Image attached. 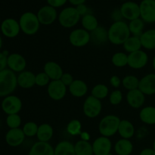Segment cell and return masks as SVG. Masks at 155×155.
Returning a JSON list of instances; mask_svg holds the SVG:
<instances>
[{
    "label": "cell",
    "mask_w": 155,
    "mask_h": 155,
    "mask_svg": "<svg viewBox=\"0 0 155 155\" xmlns=\"http://www.w3.org/2000/svg\"><path fill=\"white\" fill-rule=\"evenodd\" d=\"M94 155H95V154H94Z\"/></svg>",
    "instance_id": "cell-59"
},
{
    "label": "cell",
    "mask_w": 155,
    "mask_h": 155,
    "mask_svg": "<svg viewBox=\"0 0 155 155\" xmlns=\"http://www.w3.org/2000/svg\"><path fill=\"white\" fill-rule=\"evenodd\" d=\"M108 41L115 45H124L127 39L131 36L128 24L124 21L114 22L107 30Z\"/></svg>",
    "instance_id": "cell-1"
},
{
    "label": "cell",
    "mask_w": 155,
    "mask_h": 155,
    "mask_svg": "<svg viewBox=\"0 0 155 155\" xmlns=\"http://www.w3.org/2000/svg\"><path fill=\"white\" fill-rule=\"evenodd\" d=\"M148 54L143 50L135 51L128 54V65L134 70H140L145 68L148 63Z\"/></svg>",
    "instance_id": "cell-11"
},
{
    "label": "cell",
    "mask_w": 155,
    "mask_h": 155,
    "mask_svg": "<svg viewBox=\"0 0 155 155\" xmlns=\"http://www.w3.org/2000/svg\"><path fill=\"white\" fill-rule=\"evenodd\" d=\"M68 2H69L72 5H74V7H76V6L79 5L85 4L86 0H68Z\"/></svg>",
    "instance_id": "cell-50"
},
{
    "label": "cell",
    "mask_w": 155,
    "mask_h": 155,
    "mask_svg": "<svg viewBox=\"0 0 155 155\" xmlns=\"http://www.w3.org/2000/svg\"><path fill=\"white\" fill-rule=\"evenodd\" d=\"M124 19L129 21L140 18V8L139 4L136 2L126 1L121 5L120 8Z\"/></svg>",
    "instance_id": "cell-14"
},
{
    "label": "cell",
    "mask_w": 155,
    "mask_h": 155,
    "mask_svg": "<svg viewBox=\"0 0 155 155\" xmlns=\"http://www.w3.org/2000/svg\"><path fill=\"white\" fill-rule=\"evenodd\" d=\"M92 149L95 155H107L112 149V142L110 139L104 136H99L92 142Z\"/></svg>",
    "instance_id": "cell-16"
},
{
    "label": "cell",
    "mask_w": 155,
    "mask_h": 155,
    "mask_svg": "<svg viewBox=\"0 0 155 155\" xmlns=\"http://www.w3.org/2000/svg\"><path fill=\"white\" fill-rule=\"evenodd\" d=\"M108 41V32L106 28L98 26L90 33V42L95 45H101Z\"/></svg>",
    "instance_id": "cell-23"
},
{
    "label": "cell",
    "mask_w": 155,
    "mask_h": 155,
    "mask_svg": "<svg viewBox=\"0 0 155 155\" xmlns=\"http://www.w3.org/2000/svg\"><path fill=\"white\" fill-rule=\"evenodd\" d=\"M110 18L113 20L114 22H117V21H123L124 18L122 16V14H121L120 10V8L115 9L113 12H111V15H110Z\"/></svg>",
    "instance_id": "cell-47"
},
{
    "label": "cell",
    "mask_w": 155,
    "mask_h": 155,
    "mask_svg": "<svg viewBox=\"0 0 155 155\" xmlns=\"http://www.w3.org/2000/svg\"><path fill=\"white\" fill-rule=\"evenodd\" d=\"M7 58L2 51H0V72L7 68Z\"/></svg>",
    "instance_id": "cell-48"
},
{
    "label": "cell",
    "mask_w": 155,
    "mask_h": 155,
    "mask_svg": "<svg viewBox=\"0 0 155 155\" xmlns=\"http://www.w3.org/2000/svg\"><path fill=\"white\" fill-rule=\"evenodd\" d=\"M145 96L146 95L139 89L128 91L127 94V101L131 107L139 109L143 107L145 102Z\"/></svg>",
    "instance_id": "cell-19"
},
{
    "label": "cell",
    "mask_w": 155,
    "mask_h": 155,
    "mask_svg": "<svg viewBox=\"0 0 155 155\" xmlns=\"http://www.w3.org/2000/svg\"><path fill=\"white\" fill-rule=\"evenodd\" d=\"M0 127H1V121H0Z\"/></svg>",
    "instance_id": "cell-56"
},
{
    "label": "cell",
    "mask_w": 155,
    "mask_h": 155,
    "mask_svg": "<svg viewBox=\"0 0 155 155\" xmlns=\"http://www.w3.org/2000/svg\"><path fill=\"white\" fill-rule=\"evenodd\" d=\"M36 15L41 25L44 26L51 25L58 18L57 9L48 5L41 7L36 13Z\"/></svg>",
    "instance_id": "cell-9"
},
{
    "label": "cell",
    "mask_w": 155,
    "mask_h": 155,
    "mask_svg": "<svg viewBox=\"0 0 155 155\" xmlns=\"http://www.w3.org/2000/svg\"><path fill=\"white\" fill-rule=\"evenodd\" d=\"M5 122L6 125L9 129H17L20 128L22 120H21V116L18 114H16L7 115Z\"/></svg>",
    "instance_id": "cell-40"
},
{
    "label": "cell",
    "mask_w": 155,
    "mask_h": 155,
    "mask_svg": "<svg viewBox=\"0 0 155 155\" xmlns=\"http://www.w3.org/2000/svg\"><path fill=\"white\" fill-rule=\"evenodd\" d=\"M68 91L75 98H83L87 94L88 86L82 80H74L72 84L68 87Z\"/></svg>",
    "instance_id": "cell-24"
},
{
    "label": "cell",
    "mask_w": 155,
    "mask_h": 155,
    "mask_svg": "<svg viewBox=\"0 0 155 155\" xmlns=\"http://www.w3.org/2000/svg\"><path fill=\"white\" fill-rule=\"evenodd\" d=\"M22 107L23 103L21 98L13 95L5 97L1 103L2 110L7 115L19 114Z\"/></svg>",
    "instance_id": "cell-7"
},
{
    "label": "cell",
    "mask_w": 155,
    "mask_h": 155,
    "mask_svg": "<svg viewBox=\"0 0 155 155\" xmlns=\"http://www.w3.org/2000/svg\"><path fill=\"white\" fill-rule=\"evenodd\" d=\"M80 21H81L83 28L84 30H87L89 33L95 30L99 26L98 25V21L97 18L91 13L82 17Z\"/></svg>",
    "instance_id": "cell-31"
},
{
    "label": "cell",
    "mask_w": 155,
    "mask_h": 155,
    "mask_svg": "<svg viewBox=\"0 0 155 155\" xmlns=\"http://www.w3.org/2000/svg\"><path fill=\"white\" fill-rule=\"evenodd\" d=\"M123 46H124V49L125 50V51H127L128 54L139 51L142 48L140 38L138 36H132V35L124 42Z\"/></svg>",
    "instance_id": "cell-33"
},
{
    "label": "cell",
    "mask_w": 155,
    "mask_h": 155,
    "mask_svg": "<svg viewBox=\"0 0 155 155\" xmlns=\"http://www.w3.org/2000/svg\"><path fill=\"white\" fill-rule=\"evenodd\" d=\"M21 30L27 36L35 35L39 30L40 23L36 14L32 12H26L21 15L18 21Z\"/></svg>",
    "instance_id": "cell-3"
},
{
    "label": "cell",
    "mask_w": 155,
    "mask_h": 155,
    "mask_svg": "<svg viewBox=\"0 0 155 155\" xmlns=\"http://www.w3.org/2000/svg\"><path fill=\"white\" fill-rule=\"evenodd\" d=\"M120 1H124V2H126V1H127V0H120Z\"/></svg>",
    "instance_id": "cell-55"
},
{
    "label": "cell",
    "mask_w": 155,
    "mask_h": 155,
    "mask_svg": "<svg viewBox=\"0 0 155 155\" xmlns=\"http://www.w3.org/2000/svg\"><path fill=\"white\" fill-rule=\"evenodd\" d=\"M152 67H153V69H154V71L155 73V55L152 59Z\"/></svg>",
    "instance_id": "cell-51"
},
{
    "label": "cell",
    "mask_w": 155,
    "mask_h": 155,
    "mask_svg": "<svg viewBox=\"0 0 155 155\" xmlns=\"http://www.w3.org/2000/svg\"><path fill=\"white\" fill-rule=\"evenodd\" d=\"M139 89L145 95L155 94V73H151L144 76L139 80Z\"/></svg>",
    "instance_id": "cell-18"
},
{
    "label": "cell",
    "mask_w": 155,
    "mask_h": 155,
    "mask_svg": "<svg viewBox=\"0 0 155 155\" xmlns=\"http://www.w3.org/2000/svg\"><path fill=\"white\" fill-rule=\"evenodd\" d=\"M83 114L88 118L97 117L99 116L102 110V103L101 100L95 98L92 95H89L85 99L83 106Z\"/></svg>",
    "instance_id": "cell-6"
},
{
    "label": "cell",
    "mask_w": 155,
    "mask_h": 155,
    "mask_svg": "<svg viewBox=\"0 0 155 155\" xmlns=\"http://www.w3.org/2000/svg\"><path fill=\"white\" fill-rule=\"evenodd\" d=\"M145 25V23L140 18L130 21V23L128 24V26L132 36L140 37L141 35L145 31L144 30Z\"/></svg>",
    "instance_id": "cell-34"
},
{
    "label": "cell",
    "mask_w": 155,
    "mask_h": 155,
    "mask_svg": "<svg viewBox=\"0 0 155 155\" xmlns=\"http://www.w3.org/2000/svg\"><path fill=\"white\" fill-rule=\"evenodd\" d=\"M68 39L73 46L81 48L90 42V33L83 28L75 29L71 32Z\"/></svg>",
    "instance_id": "cell-8"
},
{
    "label": "cell",
    "mask_w": 155,
    "mask_h": 155,
    "mask_svg": "<svg viewBox=\"0 0 155 155\" xmlns=\"http://www.w3.org/2000/svg\"><path fill=\"white\" fill-rule=\"evenodd\" d=\"M139 80L134 75H127L122 80V86L128 91L139 89Z\"/></svg>",
    "instance_id": "cell-37"
},
{
    "label": "cell",
    "mask_w": 155,
    "mask_h": 155,
    "mask_svg": "<svg viewBox=\"0 0 155 155\" xmlns=\"http://www.w3.org/2000/svg\"><path fill=\"white\" fill-rule=\"evenodd\" d=\"M25 138L26 136L22 129L17 128L9 129L8 131L6 133L5 139L8 145L16 148L22 145L23 142L25 140Z\"/></svg>",
    "instance_id": "cell-17"
},
{
    "label": "cell",
    "mask_w": 155,
    "mask_h": 155,
    "mask_svg": "<svg viewBox=\"0 0 155 155\" xmlns=\"http://www.w3.org/2000/svg\"><path fill=\"white\" fill-rule=\"evenodd\" d=\"M111 63L116 68H124L128 65V54L125 52H116L112 55Z\"/></svg>",
    "instance_id": "cell-36"
},
{
    "label": "cell",
    "mask_w": 155,
    "mask_h": 155,
    "mask_svg": "<svg viewBox=\"0 0 155 155\" xmlns=\"http://www.w3.org/2000/svg\"><path fill=\"white\" fill-rule=\"evenodd\" d=\"M139 119L143 124L147 125L155 124V107L145 106L141 109L139 112Z\"/></svg>",
    "instance_id": "cell-29"
},
{
    "label": "cell",
    "mask_w": 155,
    "mask_h": 155,
    "mask_svg": "<svg viewBox=\"0 0 155 155\" xmlns=\"http://www.w3.org/2000/svg\"><path fill=\"white\" fill-rule=\"evenodd\" d=\"M118 133L122 139H130L135 135L134 125L128 120H121L118 128Z\"/></svg>",
    "instance_id": "cell-26"
},
{
    "label": "cell",
    "mask_w": 155,
    "mask_h": 155,
    "mask_svg": "<svg viewBox=\"0 0 155 155\" xmlns=\"http://www.w3.org/2000/svg\"><path fill=\"white\" fill-rule=\"evenodd\" d=\"M27 61L22 54L19 53H12L7 58V68L13 72L21 73L25 71Z\"/></svg>",
    "instance_id": "cell-15"
},
{
    "label": "cell",
    "mask_w": 155,
    "mask_h": 155,
    "mask_svg": "<svg viewBox=\"0 0 155 155\" xmlns=\"http://www.w3.org/2000/svg\"><path fill=\"white\" fill-rule=\"evenodd\" d=\"M51 80L45 72H40L36 74V86L39 87L48 86Z\"/></svg>",
    "instance_id": "cell-41"
},
{
    "label": "cell",
    "mask_w": 155,
    "mask_h": 155,
    "mask_svg": "<svg viewBox=\"0 0 155 155\" xmlns=\"http://www.w3.org/2000/svg\"><path fill=\"white\" fill-rule=\"evenodd\" d=\"M18 86V76L8 68L0 72V98L11 95Z\"/></svg>",
    "instance_id": "cell-2"
},
{
    "label": "cell",
    "mask_w": 155,
    "mask_h": 155,
    "mask_svg": "<svg viewBox=\"0 0 155 155\" xmlns=\"http://www.w3.org/2000/svg\"><path fill=\"white\" fill-rule=\"evenodd\" d=\"M140 41L142 48L147 50L155 49V29L145 30L140 36Z\"/></svg>",
    "instance_id": "cell-25"
},
{
    "label": "cell",
    "mask_w": 155,
    "mask_h": 155,
    "mask_svg": "<svg viewBox=\"0 0 155 155\" xmlns=\"http://www.w3.org/2000/svg\"><path fill=\"white\" fill-rule=\"evenodd\" d=\"M38 128H39V125H37V124L33 121H29L24 124L22 130L26 137H33V136H36Z\"/></svg>",
    "instance_id": "cell-39"
},
{
    "label": "cell",
    "mask_w": 155,
    "mask_h": 155,
    "mask_svg": "<svg viewBox=\"0 0 155 155\" xmlns=\"http://www.w3.org/2000/svg\"><path fill=\"white\" fill-rule=\"evenodd\" d=\"M60 80L63 83L64 85H65V86H67V87H69V86L72 84L73 82L74 81V79L72 74H70V73H64L61 78L60 79Z\"/></svg>",
    "instance_id": "cell-43"
},
{
    "label": "cell",
    "mask_w": 155,
    "mask_h": 155,
    "mask_svg": "<svg viewBox=\"0 0 155 155\" xmlns=\"http://www.w3.org/2000/svg\"><path fill=\"white\" fill-rule=\"evenodd\" d=\"M67 86L60 80H51L47 86V93L54 101H61L67 94Z\"/></svg>",
    "instance_id": "cell-13"
},
{
    "label": "cell",
    "mask_w": 155,
    "mask_h": 155,
    "mask_svg": "<svg viewBox=\"0 0 155 155\" xmlns=\"http://www.w3.org/2000/svg\"><path fill=\"white\" fill-rule=\"evenodd\" d=\"M36 85V74L32 71H24L18 75V86L22 89H30Z\"/></svg>",
    "instance_id": "cell-22"
},
{
    "label": "cell",
    "mask_w": 155,
    "mask_h": 155,
    "mask_svg": "<svg viewBox=\"0 0 155 155\" xmlns=\"http://www.w3.org/2000/svg\"><path fill=\"white\" fill-rule=\"evenodd\" d=\"M28 155H54V148L49 142L38 141L32 145Z\"/></svg>",
    "instance_id": "cell-20"
},
{
    "label": "cell",
    "mask_w": 155,
    "mask_h": 155,
    "mask_svg": "<svg viewBox=\"0 0 155 155\" xmlns=\"http://www.w3.org/2000/svg\"><path fill=\"white\" fill-rule=\"evenodd\" d=\"M140 18L145 24L155 23V1L142 0L139 3Z\"/></svg>",
    "instance_id": "cell-10"
},
{
    "label": "cell",
    "mask_w": 155,
    "mask_h": 155,
    "mask_svg": "<svg viewBox=\"0 0 155 155\" xmlns=\"http://www.w3.org/2000/svg\"><path fill=\"white\" fill-rule=\"evenodd\" d=\"M67 132L71 136H75L82 133V124L79 120L74 119L70 121L67 125Z\"/></svg>",
    "instance_id": "cell-38"
},
{
    "label": "cell",
    "mask_w": 155,
    "mask_h": 155,
    "mask_svg": "<svg viewBox=\"0 0 155 155\" xmlns=\"http://www.w3.org/2000/svg\"><path fill=\"white\" fill-rule=\"evenodd\" d=\"M109 94V89L105 84L102 83H98L95 86H93V88L91 90V95H92L95 98H98L99 100L104 99L108 96Z\"/></svg>",
    "instance_id": "cell-35"
},
{
    "label": "cell",
    "mask_w": 155,
    "mask_h": 155,
    "mask_svg": "<svg viewBox=\"0 0 155 155\" xmlns=\"http://www.w3.org/2000/svg\"><path fill=\"white\" fill-rule=\"evenodd\" d=\"M110 84L114 89H118L120 86V85H122V80H120V78L118 76L114 75L110 77Z\"/></svg>",
    "instance_id": "cell-45"
},
{
    "label": "cell",
    "mask_w": 155,
    "mask_h": 155,
    "mask_svg": "<svg viewBox=\"0 0 155 155\" xmlns=\"http://www.w3.org/2000/svg\"><path fill=\"white\" fill-rule=\"evenodd\" d=\"M3 45V41H2V36L0 35V50L2 49Z\"/></svg>",
    "instance_id": "cell-52"
},
{
    "label": "cell",
    "mask_w": 155,
    "mask_h": 155,
    "mask_svg": "<svg viewBox=\"0 0 155 155\" xmlns=\"http://www.w3.org/2000/svg\"><path fill=\"white\" fill-rule=\"evenodd\" d=\"M123 100V93L119 89L114 90L109 95V101L112 105H118L122 102Z\"/></svg>",
    "instance_id": "cell-42"
},
{
    "label": "cell",
    "mask_w": 155,
    "mask_h": 155,
    "mask_svg": "<svg viewBox=\"0 0 155 155\" xmlns=\"http://www.w3.org/2000/svg\"><path fill=\"white\" fill-rule=\"evenodd\" d=\"M54 148V155H76L74 145L69 141H61Z\"/></svg>",
    "instance_id": "cell-30"
},
{
    "label": "cell",
    "mask_w": 155,
    "mask_h": 155,
    "mask_svg": "<svg viewBox=\"0 0 155 155\" xmlns=\"http://www.w3.org/2000/svg\"><path fill=\"white\" fill-rule=\"evenodd\" d=\"M46 2L48 5L54 8H61L64 5L68 2V0H46Z\"/></svg>",
    "instance_id": "cell-44"
},
{
    "label": "cell",
    "mask_w": 155,
    "mask_h": 155,
    "mask_svg": "<svg viewBox=\"0 0 155 155\" xmlns=\"http://www.w3.org/2000/svg\"><path fill=\"white\" fill-rule=\"evenodd\" d=\"M54 136V129L50 124H42L38 128L37 137L38 141L43 142H48Z\"/></svg>",
    "instance_id": "cell-28"
},
{
    "label": "cell",
    "mask_w": 155,
    "mask_h": 155,
    "mask_svg": "<svg viewBox=\"0 0 155 155\" xmlns=\"http://www.w3.org/2000/svg\"><path fill=\"white\" fill-rule=\"evenodd\" d=\"M114 151L117 155H130L133 151V142L130 139H119L114 145Z\"/></svg>",
    "instance_id": "cell-27"
},
{
    "label": "cell",
    "mask_w": 155,
    "mask_h": 155,
    "mask_svg": "<svg viewBox=\"0 0 155 155\" xmlns=\"http://www.w3.org/2000/svg\"><path fill=\"white\" fill-rule=\"evenodd\" d=\"M58 22L64 28H72L75 27L81 20V16L74 6L67 7L62 9L58 14Z\"/></svg>",
    "instance_id": "cell-5"
},
{
    "label": "cell",
    "mask_w": 155,
    "mask_h": 155,
    "mask_svg": "<svg viewBox=\"0 0 155 155\" xmlns=\"http://www.w3.org/2000/svg\"><path fill=\"white\" fill-rule=\"evenodd\" d=\"M107 155H114L113 154H112V153L111 152H110V153H109V154H107Z\"/></svg>",
    "instance_id": "cell-54"
},
{
    "label": "cell",
    "mask_w": 155,
    "mask_h": 155,
    "mask_svg": "<svg viewBox=\"0 0 155 155\" xmlns=\"http://www.w3.org/2000/svg\"><path fill=\"white\" fill-rule=\"evenodd\" d=\"M76 8H77V12L80 14L81 18L83 16H84V15L89 14V9L86 4L79 5L76 6Z\"/></svg>",
    "instance_id": "cell-46"
},
{
    "label": "cell",
    "mask_w": 155,
    "mask_h": 155,
    "mask_svg": "<svg viewBox=\"0 0 155 155\" xmlns=\"http://www.w3.org/2000/svg\"><path fill=\"white\" fill-rule=\"evenodd\" d=\"M154 127H155V124H154Z\"/></svg>",
    "instance_id": "cell-57"
},
{
    "label": "cell",
    "mask_w": 155,
    "mask_h": 155,
    "mask_svg": "<svg viewBox=\"0 0 155 155\" xmlns=\"http://www.w3.org/2000/svg\"><path fill=\"white\" fill-rule=\"evenodd\" d=\"M152 148L154 150V151H155V139H154V142H153V147H152Z\"/></svg>",
    "instance_id": "cell-53"
},
{
    "label": "cell",
    "mask_w": 155,
    "mask_h": 155,
    "mask_svg": "<svg viewBox=\"0 0 155 155\" xmlns=\"http://www.w3.org/2000/svg\"><path fill=\"white\" fill-rule=\"evenodd\" d=\"M121 120L114 114L104 116L98 124V131L101 136L110 138L118 133L120 123Z\"/></svg>",
    "instance_id": "cell-4"
},
{
    "label": "cell",
    "mask_w": 155,
    "mask_h": 155,
    "mask_svg": "<svg viewBox=\"0 0 155 155\" xmlns=\"http://www.w3.org/2000/svg\"><path fill=\"white\" fill-rule=\"evenodd\" d=\"M43 72H45L48 75L51 81V80H60L64 74L61 66L57 62L51 61L45 64L43 68Z\"/></svg>",
    "instance_id": "cell-21"
},
{
    "label": "cell",
    "mask_w": 155,
    "mask_h": 155,
    "mask_svg": "<svg viewBox=\"0 0 155 155\" xmlns=\"http://www.w3.org/2000/svg\"><path fill=\"white\" fill-rule=\"evenodd\" d=\"M154 1H155V0H154Z\"/></svg>",
    "instance_id": "cell-58"
},
{
    "label": "cell",
    "mask_w": 155,
    "mask_h": 155,
    "mask_svg": "<svg viewBox=\"0 0 155 155\" xmlns=\"http://www.w3.org/2000/svg\"><path fill=\"white\" fill-rule=\"evenodd\" d=\"M76 155H94L92 145L89 141L80 139L74 144Z\"/></svg>",
    "instance_id": "cell-32"
},
{
    "label": "cell",
    "mask_w": 155,
    "mask_h": 155,
    "mask_svg": "<svg viewBox=\"0 0 155 155\" xmlns=\"http://www.w3.org/2000/svg\"><path fill=\"white\" fill-rule=\"evenodd\" d=\"M2 35L8 39H13L19 35L21 30L19 22L14 18H6L0 26Z\"/></svg>",
    "instance_id": "cell-12"
},
{
    "label": "cell",
    "mask_w": 155,
    "mask_h": 155,
    "mask_svg": "<svg viewBox=\"0 0 155 155\" xmlns=\"http://www.w3.org/2000/svg\"><path fill=\"white\" fill-rule=\"evenodd\" d=\"M139 155H155V151L153 148H144L139 153Z\"/></svg>",
    "instance_id": "cell-49"
}]
</instances>
